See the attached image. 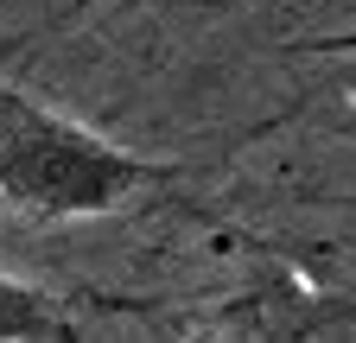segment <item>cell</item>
Listing matches in <instances>:
<instances>
[{
    "label": "cell",
    "mask_w": 356,
    "mask_h": 343,
    "mask_svg": "<svg viewBox=\"0 0 356 343\" xmlns=\"http://www.w3.org/2000/svg\"><path fill=\"white\" fill-rule=\"evenodd\" d=\"M172 178L178 165L127 153L102 140L96 127L0 83V203L38 223H70V217H108Z\"/></svg>",
    "instance_id": "cell-1"
},
{
    "label": "cell",
    "mask_w": 356,
    "mask_h": 343,
    "mask_svg": "<svg viewBox=\"0 0 356 343\" xmlns=\"http://www.w3.org/2000/svg\"><path fill=\"white\" fill-rule=\"evenodd\" d=\"M0 343H76V318L64 299L0 274Z\"/></svg>",
    "instance_id": "cell-2"
},
{
    "label": "cell",
    "mask_w": 356,
    "mask_h": 343,
    "mask_svg": "<svg viewBox=\"0 0 356 343\" xmlns=\"http://www.w3.org/2000/svg\"><path fill=\"white\" fill-rule=\"evenodd\" d=\"M293 51H312V58H356V26H350V32H318V38H299Z\"/></svg>",
    "instance_id": "cell-3"
}]
</instances>
